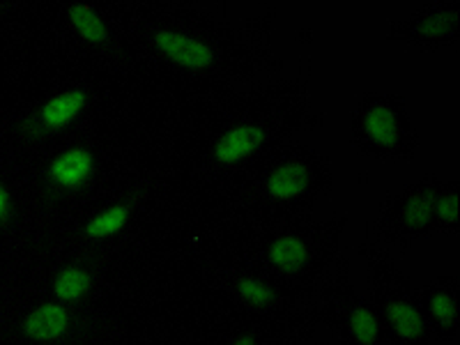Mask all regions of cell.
I'll return each instance as SVG.
<instances>
[{"label":"cell","instance_id":"obj_9","mask_svg":"<svg viewBox=\"0 0 460 345\" xmlns=\"http://www.w3.org/2000/svg\"><path fill=\"white\" fill-rule=\"evenodd\" d=\"M439 191L435 189H419L410 196L401 208V226L408 233H421V230L429 228L435 219V200H438Z\"/></svg>","mask_w":460,"mask_h":345},{"label":"cell","instance_id":"obj_3","mask_svg":"<svg viewBox=\"0 0 460 345\" xmlns=\"http://www.w3.org/2000/svg\"><path fill=\"white\" fill-rule=\"evenodd\" d=\"M94 172V155L88 147H72L53 159L47 168V180L51 187L63 191H79Z\"/></svg>","mask_w":460,"mask_h":345},{"label":"cell","instance_id":"obj_1","mask_svg":"<svg viewBox=\"0 0 460 345\" xmlns=\"http://www.w3.org/2000/svg\"><path fill=\"white\" fill-rule=\"evenodd\" d=\"M88 106V94L79 88L65 90V93L56 94L47 104L40 109L35 115V120L26 127L31 137H53L58 131L67 129L72 122L79 120V115L84 113Z\"/></svg>","mask_w":460,"mask_h":345},{"label":"cell","instance_id":"obj_17","mask_svg":"<svg viewBox=\"0 0 460 345\" xmlns=\"http://www.w3.org/2000/svg\"><path fill=\"white\" fill-rule=\"evenodd\" d=\"M237 293H240V297L244 299V302H249L252 306H258V309L270 306V304L274 302L272 288L265 286V283L258 281V279H242V281L237 283Z\"/></svg>","mask_w":460,"mask_h":345},{"label":"cell","instance_id":"obj_19","mask_svg":"<svg viewBox=\"0 0 460 345\" xmlns=\"http://www.w3.org/2000/svg\"><path fill=\"white\" fill-rule=\"evenodd\" d=\"M10 209H12L10 191H7L5 184L0 182V226L7 221V217H10Z\"/></svg>","mask_w":460,"mask_h":345},{"label":"cell","instance_id":"obj_8","mask_svg":"<svg viewBox=\"0 0 460 345\" xmlns=\"http://www.w3.org/2000/svg\"><path fill=\"white\" fill-rule=\"evenodd\" d=\"M311 171L299 162H286L283 166L274 168L267 178V194L277 200H293L309 189Z\"/></svg>","mask_w":460,"mask_h":345},{"label":"cell","instance_id":"obj_15","mask_svg":"<svg viewBox=\"0 0 460 345\" xmlns=\"http://www.w3.org/2000/svg\"><path fill=\"white\" fill-rule=\"evenodd\" d=\"M429 311L430 318L435 320L439 332H447V334H454L456 324H458V311H456V297L454 290H447V288H435L429 295Z\"/></svg>","mask_w":460,"mask_h":345},{"label":"cell","instance_id":"obj_20","mask_svg":"<svg viewBox=\"0 0 460 345\" xmlns=\"http://www.w3.org/2000/svg\"><path fill=\"white\" fill-rule=\"evenodd\" d=\"M233 345H256V339L253 336H240Z\"/></svg>","mask_w":460,"mask_h":345},{"label":"cell","instance_id":"obj_13","mask_svg":"<svg viewBox=\"0 0 460 345\" xmlns=\"http://www.w3.org/2000/svg\"><path fill=\"white\" fill-rule=\"evenodd\" d=\"M129 217H131V203L113 205V208L104 209V212H100V215L93 217V219L88 221V226H85V237H88V240L100 242V240H106V237L118 235V233L127 226Z\"/></svg>","mask_w":460,"mask_h":345},{"label":"cell","instance_id":"obj_16","mask_svg":"<svg viewBox=\"0 0 460 345\" xmlns=\"http://www.w3.org/2000/svg\"><path fill=\"white\" fill-rule=\"evenodd\" d=\"M456 32H458V16H456V12L430 14L429 19H424L414 28V35L419 40H445V37H454Z\"/></svg>","mask_w":460,"mask_h":345},{"label":"cell","instance_id":"obj_4","mask_svg":"<svg viewBox=\"0 0 460 345\" xmlns=\"http://www.w3.org/2000/svg\"><path fill=\"white\" fill-rule=\"evenodd\" d=\"M385 318L402 345L426 343V320L408 295L385 299Z\"/></svg>","mask_w":460,"mask_h":345},{"label":"cell","instance_id":"obj_5","mask_svg":"<svg viewBox=\"0 0 460 345\" xmlns=\"http://www.w3.org/2000/svg\"><path fill=\"white\" fill-rule=\"evenodd\" d=\"M361 129L367 134L368 143L377 150H396L402 143V125L396 109L385 102H376L364 111Z\"/></svg>","mask_w":460,"mask_h":345},{"label":"cell","instance_id":"obj_2","mask_svg":"<svg viewBox=\"0 0 460 345\" xmlns=\"http://www.w3.org/2000/svg\"><path fill=\"white\" fill-rule=\"evenodd\" d=\"M152 42H155V49L164 58H168L178 67L200 72V69L212 67V63H215V51H212V47H208L200 40H194V37L182 35V32L157 31L155 37H152Z\"/></svg>","mask_w":460,"mask_h":345},{"label":"cell","instance_id":"obj_11","mask_svg":"<svg viewBox=\"0 0 460 345\" xmlns=\"http://www.w3.org/2000/svg\"><path fill=\"white\" fill-rule=\"evenodd\" d=\"M270 261L286 274H297L309 261V246L302 237L283 235L270 246Z\"/></svg>","mask_w":460,"mask_h":345},{"label":"cell","instance_id":"obj_7","mask_svg":"<svg viewBox=\"0 0 460 345\" xmlns=\"http://www.w3.org/2000/svg\"><path fill=\"white\" fill-rule=\"evenodd\" d=\"M265 143V129L258 125H240L226 131L215 146V159L219 164H237L252 157Z\"/></svg>","mask_w":460,"mask_h":345},{"label":"cell","instance_id":"obj_10","mask_svg":"<svg viewBox=\"0 0 460 345\" xmlns=\"http://www.w3.org/2000/svg\"><path fill=\"white\" fill-rule=\"evenodd\" d=\"M67 16L72 28L76 31V35L85 44H90V47H104L109 42V28H106L104 19L97 14L94 7L76 3V5L67 7Z\"/></svg>","mask_w":460,"mask_h":345},{"label":"cell","instance_id":"obj_6","mask_svg":"<svg viewBox=\"0 0 460 345\" xmlns=\"http://www.w3.org/2000/svg\"><path fill=\"white\" fill-rule=\"evenodd\" d=\"M69 324H72V314L67 311V306L58 302H49L32 309L23 318L22 330L35 343H51V341L63 339L67 334Z\"/></svg>","mask_w":460,"mask_h":345},{"label":"cell","instance_id":"obj_12","mask_svg":"<svg viewBox=\"0 0 460 345\" xmlns=\"http://www.w3.org/2000/svg\"><path fill=\"white\" fill-rule=\"evenodd\" d=\"M90 288H93V277H90L88 270H84V267H63L53 279L51 290L58 302L72 304L81 302L90 293Z\"/></svg>","mask_w":460,"mask_h":345},{"label":"cell","instance_id":"obj_18","mask_svg":"<svg viewBox=\"0 0 460 345\" xmlns=\"http://www.w3.org/2000/svg\"><path fill=\"white\" fill-rule=\"evenodd\" d=\"M435 219L442 226H447V228H456L458 226V194H456V189L438 194V200H435Z\"/></svg>","mask_w":460,"mask_h":345},{"label":"cell","instance_id":"obj_14","mask_svg":"<svg viewBox=\"0 0 460 345\" xmlns=\"http://www.w3.org/2000/svg\"><path fill=\"white\" fill-rule=\"evenodd\" d=\"M348 330H350L355 345H377L380 343V320H377L376 311L368 306H355L348 315Z\"/></svg>","mask_w":460,"mask_h":345}]
</instances>
